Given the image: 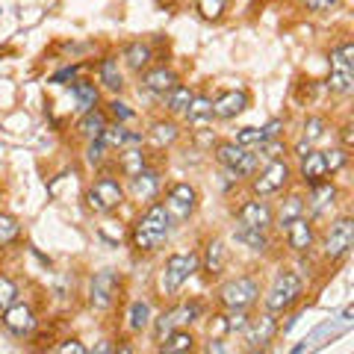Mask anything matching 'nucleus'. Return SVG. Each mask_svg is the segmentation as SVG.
Masks as SVG:
<instances>
[{
    "mask_svg": "<svg viewBox=\"0 0 354 354\" xmlns=\"http://www.w3.org/2000/svg\"><path fill=\"white\" fill-rule=\"evenodd\" d=\"M148 165V157H145V151H142V145H133V148H121L118 151V171L127 177L133 174H139L142 169H145Z\"/></svg>",
    "mask_w": 354,
    "mask_h": 354,
    "instance_id": "4be33fe9",
    "label": "nucleus"
},
{
    "mask_svg": "<svg viewBox=\"0 0 354 354\" xmlns=\"http://www.w3.org/2000/svg\"><path fill=\"white\" fill-rule=\"evenodd\" d=\"M59 354H86V346L80 339H68V342H62V346H57Z\"/></svg>",
    "mask_w": 354,
    "mask_h": 354,
    "instance_id": "a18cd8bd",
    "label": "nucleus"
},
{
    "mask_svg": "<svg viewBox=\"0 0 354 354\" xmlns=\"http://www.w3.org/2000/svg\"><path fill=\"white\" fill-rule=\"evenodd\" d=\"M192 88L189 86H180L177 83L174 88H169V92L162 95V104H165V109H169L171 115H183V109L189 106V101H192Z\"/></svg>",
    "mask_w": 354,
    "mask_h": 354,
    "instance_id": "2f4dec72",
    "label": "nucleus"
},
{
    "mask_svg": "<svg viewBox=\"0 0 354 354\" xmlns=\"http://www.w3.org/2000/svg\"><path fill=\"white\" fill-rule=\"evenodd\" d=\"M192 348H195V337L189 334V330H180V328H174L171 334H165L160 339V351L162 354H186Z\"/></svg>",
    "mask_w": 354,
    "mask_h": 354,
    "instance_id": "cd10ccee",
    "label": "nucleus"
},
{
    "mask_svg": "<svg viewBox=\"0 0 354 354\" xmlns=\"http://www.w3.org/2000/svg\"><path fill=\"white\" fill-rule=\"evenodd\" d=\"M171 216L165 213L162 204H148V209L139 216V221L133 225L130 230V239H133V248H136L139 254H153L160 251L165 242H169L171 236Z\"/></svg>",
    "mask_w": 354,
    "mask_h": 354,
    "instance_id": "f257e3e1",
    "label": "nucleus"
},
{
    "mask_svg": "<svg viewBox=\"0 0 354 354\" xmlns=\"http://www.w3.org/2000/svg\"><path fill=\"white\" fill-rule=\"evenodd\" d=\"M18 301V283L12 278H6V274H0V313Z\"/></svg>",
    "mask_w": 354,
    "mask_h": 354,
    "instance_id": "58836bf2",
    "label": "nucleus"
},
{
    "mask_svg": "<svg viewBox=\"0 0 354 354\" xmlns=\"http://www.w3.org/2000/svg\"><path fill=\"white\" fill-rule=\"evenodd\" d=\"M106 113H109V118H113L115 124H127V121L136 118V113H133V109H130L124 101H113V104H109Z\"/></svg>",
    "mask_w": 354,
    "mask_h": 354,
    "instance_id": "79ce46f5",
    "label": "nucleus"
},
{
    "mask_svg": "<svg viewBox=\"0 0 354 354\" xmlns=\"http://www.w3.org/2000/svg\"><path fill=\"white\" fill-rule=\"evenodd\" d=\"M298 177H301L304 186H316L328 177L325 169V160H322V151H307L301 157V165H298Z\"/></svg>",
    "mask_w": 354,
    "mask_h": 354,
    "instance_id": "6ab92c4d",
    "label": "nucleus"
},
{
    "mask_svg": "<svg viewBox=\"0 0 354 354\" xmlns=\"http://www.w3.org/2000/svg\"><path fill=\"white\" fill-rule=\"evenodd\" d=\"M281 127H283V121L281 118H274V121H269V124L263 127V133H266V139H274L281 133Z\"/></svg>",
    "mask_w": 354,
    "mask_h": 354,
    "instance_id": "8fccbe9b",
    "label": "nucleus"
},
{
    "mask_svg": "<svg viewBox=\"0 0 354 354\" xmlns=\"http://www.w3.org/2000/svg\"><path fill=\"white\" fill-rule=\"evenodd\" d=\"M106 151H109V148L104 145L101 139H92V142H88V148H86V162H88V165H104Z\"/></svg>",
    "mask_w": 354,
    "mask_h": 354,
    "instance_id": "37998d69",
    "label": "nucleus"
},
{
    "mask_svg": "<svg viewBox=\"0 0 354 354\" xmlns=\"http://www.w3.org/2000/svg\"><path fill=\"white\" fill-rule=\"evenodd\" d=\"M198 313H201V307H198V304H180V307L165 310V313L157 319V325H153V339L160 342L165 334H171L174 328H180V325H192Z\"/></svg>",
    "mask_w": 354,
    "mask_h": 354,
    "instance_id": "ddd939ff",
    "label": "nucleus"
},
{
    "mask_svg": "<svg viewBox=\"0 0 354 354\" xmlns=\"http://www.w3.org/2000/svg\"><path fill=\"white\" fill-rule=\"evenodd\" d=\"M118 292H121V274L113 269L97 272L92 283H88V301H92L95 310H109L118 301Z\"/></svg>",
    "mask_w": 354,
    "mask_h": 354,
    "instance_id": "9d476101",
    "label": "nucleus"
},
{
    "mask_svg": "<svg viewBox=\"0 0 354 354\" xmlns=\"http://www.w3.org/2000/svg\"><path fill=\"white\" fill-rule=\"evenodd\" d=\"M257 298H260V281L251 278V274H239V278L218 286V304L225 310H236V307L248 310Z\"/></svg>",
    "mask_w": 354,
    "mask_h": 354,
    "instance_id": "39448f33",
    "label": "nucleus"
},
{
    "mask_svg": "<svg viewBox=\"0 0 354 354\" xmlns=\"http://www.w3.org/2000/svg\"><path fill=\"white\" fill-rule=\"evenodd\" d=\"M263 142H266L263 127L260 130L257 127H242L236 133V145H242V148H257V145H263Z\"/></svg>",
    "mask_w": 354,
    "mask_h": 354,
    "instance_id": "a19ab883",
    "label": "nucleus"
},
{
    "mask_svg": "<svg viewBox=\"0 0 354 354\" xmlns=\"http://www.w3.org/2000/svg\"><path fill=\"white\" fill-rule=\"evenodd\" d=\"M195 142H198V145H204V148H213V142H216V136H213V130H198V136H195Z\"/></svg>",
    "mask_w": 354,
    "mask_h": 354,
    "instance_id": "09e8293b",
    "label": "nucleus"
},
{
    "mask_svg": "<svg viewBox=\"0 0 354 354\" xmlns=\"http://www.w3.org/2000/svg\"><path fill=\"white\" fill-rule=\"evenodd\" d=\"M227 266V248L221 239H209L204 251V272L207 274H221Z\"/></svg>",
    "mask_w": 354,
    "mask_h": 354,
    "instance_id": "c85d7f7f",
    "label": "nucleus"
},
{
    "mask_svg": "<svg viewBox=\"0 0 354 354\" xmlns=\"http://www.w3.org/2000/svg\"><path fill=\"white\" fill-rule=\"evenodd\" d=\"M301 292H304L301 278H298L292 269H281L278 278H274V283H272V290L266 292L263 304H266V310H272V313H283V310L298 304Z\"/></svg>",
    "mask_w": 354,
    "mask_h": 354,
    "instance_id": "7ed1b4c3",
    "label": "nucleus"
},
{
    "mask_svg": "<svg viewBox=\"0 0 354 354\" xmlns=\"http://www.w3.org/2000/svg\"><path fill=\"white\" fill-rule=\"evenodd\" d=\"M74 77H77V65H71V68H62L59 74H53L50 83H65V80H74Z\"/></svg>",
    "mask_w": 354,
    "mask_h": 354,
    "instance_id": "49530a36",
    "label": "nucleus"
},
{
    "mask_svg": "<svg viewBox=\"0 0 354 354\" xmlns=\"http://www.w3.org/2000/svg\"><path fill=\"white\" fill-rule=\"evenodd\" d=\"M121 204H124V186H121L115 177H97V180L88 186V192H86V207L92 209V213L97 216H106V213H113V209H118Z\"/></svg>",
    "mask_w": 354,
    "mask_h": 354,
    "instance_id": "20e7f679",
    "label": "nucleus"
},
{
    "mask_svg": "<svg viewBox=\"0 0 354 354\" xmlns=\"http://www.w3.org/2000/svg\"><path fill=\"white\" fill-rule=\"evenodd\" d=\"M310 12H330V9L339 6V0H301Z\"/></svg>",
    "mask_w": 354,
    "mask_h": 354,
    "instance_id": "c03bdc74",
    "label": "nucleus"
},
{
    "mask_svg": "<svg viewBox=\"0 0 354 354\" xmlns=\"http://www.w3.org/2000/svg\"><path fill=\"white\" fill-rule=\"evenodd\" d=\"M160 186H162V177L157 169H151V165H145L139 174L130 177V195L136 198V201H145V204L157 201Z\"/></svg>",
    "mask_w": 354,
    "mask_h": 354,
    "instance_id": "2eb2a0df",
    "label": "nucleus"
},
{
    "mask_svg": "<svg viewBox=\"0 0 354 354\" xmlns=\"http://www.w3.org/2000/svg\"><path fill=\"white\" fill-rule=\"evenodd\" d=\"M248 101L251 97H248L245 88H227V92H221L213 101V118H221V121L236 118L239 113H245Z\"/></svg>",
    "mask_w": 354,
    "mask_h": 354,
    "instance_id": "dca6fc26",
    "label": "nucleus"
},
{
    "mask_svg": "<svg viewBox=\"0 0 354 354\" xmlns=\"http://www.w3.org/2000/svg\"><path fill=\"white\" fill-rule=\"evenodd\" d=\"M334 201H337V186L322 180L310 186V198L304 201V209H310V216H322L328 207H334Z\"/></svg>",
    "mask_w": 354,
    "mask_h": 354,
    "instance_id": "aec40b11",
    "label": "nucleus"
},
{
    "mask_svg": "<svg viewBox=\"0 0 354 354\" xmlns=\"http://www.w3.org/2000/svg\"><path fill=\"white\" fill-rule=\"evenodd\" d=\"M325 130H328V121H325L322 115H310V118L304 121V139L310 142V145H313L316 139H322Z\"/></svg>",
    "mask_w": 354,
    "mask_h": 354,
    "instance_id": "ea45409f",
    "label": "nucleus"
},
{
    "mask_svg": "<svg viewBox=\"0 0 354 354\" xmlns=\"http://www.w3.org/2000/svg\"><path fill=\"white\" fill-rule=\"evenodd\" d=\"M354 245V221L348 216L337 218L334 225H330V230L325 234V242H322V254L334 263V260H342L346 254L351 251Z\"/></svg>",
    "mask_w": 354,
    "mask_h": 354,
    "instance_id": "9b49d317",
    "label": "nucleus"
},
{
    "mask_svg": "<svg viewBox=\"0 0 354 354\" xmlns=\"http://www.w3.org/2000/svg\"><path fill=\"white\" fill-rule=\"evenodd\" d=\"M298 216H304V198L301 195H290L286 201L281 204V209H278V227L283 230L290 221H295Z\"/></svg>",
    "mask_w": 354,
    "mask_h": 354,
    "instance_id": "f704fd0d",
    "label": "nucleus"
},
{
    "mask_svg": "<svg viewBox=\"0 0 354 354\" xmlns=\"http://www.w3.org/2000/svg\"><path fill=\"white\" fill-rule=\"evenodd\" d=\"M195 6H198V12H201L204 21H218L227 9V0H195Z\"/></svg>",
    "mask_w": 354,
    "mask_h": 354,
    "instance_id": "e433bc0d",
    "label": "nucleus"
},
{
    "mask_svg": "<svg viewBox=\"0 0 354 354\" xmlns=\"http://www.w3.org/2000/svg\"><path fill=\"white\" fill-rule=\"evenodd\" d=\"M71 92H74V97H77V109H80V113H88V109H95V106H97V97H101V92H97V86H95L92 80H74Z\"/></svg>",
    "mask_w": 354,
    "mask_h": 354,
    "instance_id": "7c9ffc66",
    "label": "nucleus"
},
{
    "mask_svg": "<svg viewBox=\"0 0 354 354\" xmlns=\"http://www.w3.org/2000/svg\"><path fill=\"white\" fill-rule=\"evenodd\" d=\"M236 221L245 227L269 230L274 225V209L266 201H260V198H254V201H245L242 207H236Z\"/></svg>",
    "mask_w": 354,
    "mask_h": 354,
    "instance_id": "4468645a",
    "label": "nucleus"
},
{
    "mask_svg": "<svg viewBox=\"0 0 354 354\" xmlns=\"http://www.w3.org/2000/svg\"><path fill=\"white\" fill-rule=\"evenodd\" d=\"M283 230H286V242H290V248H292V251L304 254V251L313 248L316 234H313V225H310L304 216H298L295 221H290V225H286Z\"/></svg>",
    "mask_w": 354,
    "mask_h": 354,
    "instance_id": "f3484780",
    "label": "nucleus"
},
{
    "mask_svg": "<svg viewBox=\"0 0 354 354\" xmlns=\"http://www.w3.org/2000/svg\"><path fill=\"white\" fill-rule=\"evenodd\" d=\"M278 330H281L278 319H274L272 310H266L257 319H248V325L242 328V337H245L251 351H266L274 342V337H278Z\"/></svg>",
    "mask_w": 354,
    "mask_h": 354,
    "instance_id": "1a4fd4ad",
    "label": "nucleus"
},
{
    "mask_svg": "<svg viewBox=\"0 0 354 354\" xmlns=\"http://www.w3.org/2000/svg\"><path fill=\"white\" fill-rule=\"evenodd\" d=\"M234 239L239 242V245H245V248H251V251H269V236H266V230H260V227H245V225H239L236 230H234Z\"/></svg>",
    "mask_w": 354,
    "mask_h": 354,
    "instance_id": "c756f323",
    "label": "nucleus"
},
{
    "mask_svg": "<svg viewBox=\"0 0 354 354\" xmlns=\"http://www.w3.org/2000/svg\"><path fill=\"white\" fill-rule=\"evenodd\" d=\"M339 136H342V145H339V148H342V151H351V148H354V133H351V124L342 127V130H339Z\"/></svg>",
    "mask_w": 354,
    "mask_h": 354,
    "instance_id": "de8ad7c7",
    "label": "nucleus"
},
{
    "mask_svg": "<svg viewBox=\"0 0 354 354\" xmlns=\"http://www.w3.org/2000/svg\"><path fill=\"white\" fill-rule=\"evenodd\" d=\"M0 325H3L12 337L27 339V337L32 334V330H36L39 319H36V310H32L30 304L15 301V304H9V307L3 310V316H0Z\"/></svg>",
    "mask_w": 354,
    "mask_h": 354,
    "instance_id": "f8f14e48",
    "label": "nucleus"
},
{
    "mask_svg": "<svg viewBox=\"0 0 354 354\" xmlns=\"http://www.w3.org/2000/svg\"><path fill=\"white\" fill-rule=\"evenodd\" d=\"M118 351V346H113V342H101V346H95V354H113Z\"/></svg>",
    "mask_w": 354,
    "mask_h": 354,
    "instance_id": "3c124183",
    "label": "nucleus"
},
{
    "mask_svg": "<svg viewBox=\"0 0 354 354\" xmlns=\"http://www.w3.org/2000/svg\"><path fill=\"white\" fill-rule=\"evenodd\" d=\"M198 254L189 251V254H171L169 260H165L162 266V281H160V290L165 295H174L180 286L192 278V274L198 272Z\"/></svg>",
    "mask_w": 354,
    "mask_h": 354,
    "instance_id": "423d86ee",
    "label": "nucleus"
},
{
    "mask_svg": "<svg viewBox=\"0 0 354 354\" xmlns=\"http://www.w3.org/2000/svg\"><path fill=\"white\" fill-rule=\"evenodd\" d=\"M148 325H151V304L139 298V301H133L127 310V328L133 334H139V330H145Z\"/></svg>",
    "mask_w": 354,
    "mask_h": 354,
    "instance_id": "72a5a7b5",
    "label": "nucleus"
},
{
    "mask_svg": "<svg viewBox=\"0 0 354 354\" xmlns=\"http://www.w3.org/2000/svg\"><path fill=\"white\" fill-rule=\"evenodd\" d=\"M165 213L171 216V221H186L192 218V213L198 209V189L192 183H174L169 186V192H165Z\"/></svg>",
    "mask_w": 354,
    "mask_h": 354,
    "instance_id": "6e6552de",
    "label": "nucleus"
},
{
    "mask_svg": "<svg viewBox=\"0 0 354 354\" xmlns=\"http://www.w3.org/2000/svg\"><path fill=\"white\" fill-rule=\"evenodd\" d=\"M101 142L106 148L121 151V148H133V145H142V133H133L124 124H106L101 133Z\"/></svg>",
    "mask_w": 354,
    "mask_h": 354,
    "instance_id": "412c9836",
    "label": "nucleus"
},
{
    "mask_svg": "<svg viewBox=\"0 0 354 354\" xmlns=\"http://www.w3.org/2000/svg\"><path fill=\"white\" fill-rule=\"evenodd\" d=\"M109 124L106 121V113H101V109H88V113H83V118H80V124H77V133H80L83 139H101V133H104V127Z\"/></svg>",
    "mask_w": 354,
    "mask_h": 354,
    "instance_id": "a878e982",
    "label": "nucleus"
},
{
    "mask_svg": "<svg viewBox=\"0 0 354 354\" xmlns=\"http://www.w3.org/2000/svg\"><path fill=\"white\" fill-rule=\"evenodd\" d=\"M97 77H101L104 88H109V92H121L124 88V74H121V65L115 57H104L101 65H97Z\"/></svg>",
    "mask_w": 354,
    "mask_h": 354,
    "instance_id": "bb28decb",
    "label": "nucleus"
},
{
    "mask_svg": "<svg viewBox=\"0 0 354 354\" xmlns=\"http://www.w3.org/2000/svg\"><path fill=\"white\" fill-rule=\"evenodd\" d=\"M183 118L189 121V124H195V127H204L207 121L213 118V97H207V95H192L189 106L183 109Z\"/></svg>",
    "mask_w": 354,
    "mask_h": 354,
    "instance_id": "393cba45",
    "label": "nucleus"
},
{
    "mask_svg": "<svg viewBox=\"0 0 354 354\" xmlns=\"http://www.w3.org/2000/svg\"><path fill=\"white\" fill-rule=\"evenodd\" d=\"M248 325V310H227V316H216V330L218 334H234V330H239L242 334V328Z\"/></svg>",
    "mask_w": 354,
    "mask_h": 354,
    "instance_id": "473e14b6",
    "label": "nucleus"
},
{
    "mask_svg": "<svg viewBox=\"0 0 354 354\" xmlns=\"http://www.w3.org/2000/svg\"><path fill=\"white\" fill-rule=\"evenodd\" d=\"M124 65L130 71H136V74H142L151 65V59H153V53H151V44H145V41H130L127 48H124Z\"/></svg>",
    "mask_w": 354,
    "mask_h": 354,
    "instance_id": "5701e85b",
    "label": "nucleus"
},
{
    "mask_svg": "<svg viewBox=\"0 0 354 354\" xmlns=\"http://www.w3.org/2000/svg\"><path fill=\"white\" fill-rule=\"evenodd\" d=\"M251 189L257 198H266V195H274V192H283V186L290 183L292 177V169L286 165L283 160H269L266 162V169L260 174H251Z\"/></svg>",
    "mask_w": 354,
    "mask_h": 354,
    "instance_id": "0eeeda50",
    "label": "nucleus"
},
{
    "mask_svg": "<svg viewBox=\"0 0 354 354\" xmlns=\"http://www.w3.org/2000/svg\"><path fill=\"white\" fill-rule=\"evenodd\" d=\"M174 86H177V74L171 68H165V65H157V68H145V74H142V88L151 92V95H165Z\"/></svg>",
    "mask_w": 354,
    "mask_h": 354,
    "instance_id": "a211bd4d",
    "label": "nucleus"
},
{
    "mask_svg": "<svg viewBox=\"0 0 354 354\" xmlns=\"http://www.w3.org/2000/svg\"><path fill=\"white\" fill-rule=\"evenodd\" d=\"M328 88L334 95H351L354 92V41H339L330 50V74Z\"/></svg>",
    "mask_w": 354,
    "mask_h": 354,
    "instance_id": "f03ea898",
    "label": "nucleus"
},
{
    "mask_svg": "<svg viewBox=\"0 0 354 354\" xmlns=\"http://www.w3.org/2000/svg\"><path fill=\"white\" fill-rule=\"evenodd\" d=\"M177 136H180V127H177L174 121H153L151 130H148V142L157 151L171 148L174 142H177Z\"/></svg>",
    "mask_w": 354,
    "mask_h": 354,
    "instance_id": "b1692460",
    "label": "nucleus"
},
{
    "mask_svg": "<svg viewBox=\"0 0 354 354\" xmlns=\"http://www.w3.org/2000/svg\"><path fill=\"white\" fill-rule=\"evenodd\" d=\"M21 236V225H18V218L15 216H9V213H0V248H6V245H12V242Z\"/></svg>",
    "mask_w": 354,
    "mask_h": 354,
    "instance_id": "c9c22d12",
    "label": "nucleus"
},
{
    "mask_svg": "<svg viewBox=\"0 0 354 354\" xmlns=\"http://www.w3.org/2000/svg\"><path fill=\"white\" fill-rule=\"evenodd\" d=\"M322 160H325V169H328V174H337L339 169H346V162H348V151H342V148L322 151Z\"/></svg>",
    "mask_w": 354,
    "mask_h": 354,
    "instance_id": "4c0bfd02",
    "label": "nucleus"
}]
</instances>
